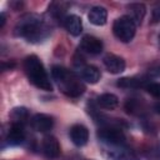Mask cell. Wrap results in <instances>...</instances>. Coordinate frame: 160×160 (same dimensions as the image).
I'll list each match as a JSON object with an SVG mask.
<instances>
[{"instance_id":"cell-22","label":"cell","mask_w":160,"mask_h":160,"mask_svg":"<svg viewBox=\"0 0 160 160\" xmlns=\"http://www.w3.org/2000/svg\"><path fill=\"white\" fill-rule=\"evenodd\" d=\"M0 20H1V22H0V26L2 28V26H4V24H5V14H4V12L1 14V19H0Z\"/></svg>"},{"instance_id":"cell-10","label":"cell","mask_w":160,"mask_h":160,"mask_svg":"<svg viewBox=\"0 0 160 160\" xmlns=\"http://www.w3.org/2000/svg\"><path fill=\"white\" fill-rule=\"evenodd\" d=\"M70 139L76 146H84L89 140V131L81 124L72 125L70 129Z\"/></svg>"},{"instance_id":"cell-9","label":"cell","mask_w":160,"mask_h":160,"mask_svg":"<svg viewBox=\"0 0 160 160\" xmlns=\"http://www.w3.org/2000/svg\"><path fill=\"white\" fill-rule=\"evenodd\" d=\"M104 65L106 70L111 74H120L125 70V60L121 56L114 54H108L104 58Z\"/></svg>"},{"instance_id":"cell-4","label":"cell","mask_w":160,"mask_h":160,"mask_svg":"<svg viewBox=\"0 0 160 160\" xmlns=\"http://www.w3.org/2000/svg\"><path fill=\"white\" fill-rule=\"evenodd\" d=\"M58 84H59L61 91H62L65 95L70 96V98L80 96V95L85 91V85H84L71 71H69V72L66 74V76H65L62 80H60Z\"/></svg>"},{"instance_id":"cell-17","label":"cell","mask_w":160,"mask_h":160,"mask_svg":"<svg viewBox=\"0 0 160 160\" xmlns=\"http://www.w3.org/2000/svg\"><path fill=\"white\" fill-rule=\"evenodd\" d=\"M98 104H99L102 109L114 110V109L119 105V99H118V96L114 95V94L105 92V94H101V95L98 98Z\"/></svg>"},{"instance_id":"cell-8","label":"cell","mask_w":160,"mask_h":160,"mask_svg":"<svg viewBox=\"0 0 160 160\" xmlns=\"http://www.w3.org/2000/svg\"><path fill=\"white\" fill-rule=\"evenodd\" d=\"M80 48L82 51H85L88 54L96 55V54H100L102 51V42L100 39H98L92 35H85L81 39Z\"/></svg>"},{"instance_id":"cell-23","label":"cell","mask_w":160,"mask_h":160,"mask_svg":"<svg viewBox=\"0 0 160 160\" xmlns=\"http://www.w3.org/2000/svg\"><path fill=\"white\" fill-rule=\"evenodd\" d=\"M159 46H160V34H159Z\"/></svg>"},{"instance_id":"cell-16","label":"cell","mask_w":160,"mask_h":160,"mask_svg":"<svg viewBox=\"0 0 160 160\" xmlns=\"http://www.w3.org/2000/svg\"><path fill=\"white\" fill-rule=\"evenodd\" d=\"M100 70L94 65H85L81 69V78L89 84H96L100 80Z\"/></svg>"},{"instance_id":"cell-21","label":"cell","mask_w":160,"mask_h":160,"mask_svg":"<svg viewBox=\"0 0 160 160\" xmlns=\"http://www.w3.org/2000/svg\"><path fill=\"white\" fill-rule=\"evenodd\" d=\"M152 20H154V22L160 21V8H156L152 11Z\"/></svg>"},{"instance_id":"cell-18","label":"cell","mask_w":160,"mask_h":160,"mask_svg":"<svg viewBox=\"0 0 160 160\" xmlns=\"http://www.w3.org/2000/svg\"><path fill=\"white\" fill-rule=\"evenodd\" d=\"M116 85L124 89H138V88H145L148 82L144 79H139V78H121L119 79Z\"/></svg>"},{"instance_id":"cell-14","label":"cell","mask_w":160,"mask_h":160,"mask_svg":"<svg viewBox=\"0 0 160 160\" xmlns=\"http://www.w3.org/2000/svg\"><path fill=\"white\" fill-rule=\"evenodd\" d=\"M6 140L9 145H19L25 140V130L20 124H12L8 131Z\"/></svg>"},{"instance_id":"cell-13","label":"cell","mask_w":160,"mask_h":160,"mask_svg":"<svg viewBox=\"0 0 160 160\" xmlns=\"http://www.w3.org/2000/svg\"><path fill=\"white\" fill-rule=\"evenodd\" d=\"M88 18H89V21L92 24V25H96V26H102L106 24V20H108V11L105 8L102 6H94L90 9L89 14H88Z\"/></svg>"},{"instance_id":"cell-1","label":"cell","mask_w":160,"mask_h":160,"mask_svg":"<svg viewBox=\"0 0 160 160\" xmlns=\"http://www.w3.org/2000/svg\"><path fill=\"white\" fill-rule=\"evenodd\" d=\"M15 34L18 36L26 38L31 42L41 41L48 36V29L41 24L39 16L36 15H25L19 20L15 26Z\"/></svg>"},{"instance_id":"cell-19","label":"cell","mask_w":160,"mask_h":160,"mask_svg":"<svg viewBox=\"0 0 160 160\" xmlns=\"http://www.w3.org/2000/svg\"><path fill=\"white\" fill-rule=\"evenodd\" d=\"M11 118H12V124H20L22 125L25 122V120L28 119V110L25 108H15L11 112Z\"/></svg>"},{"instance_id":"cell-2","label":"cell","mask_w":160,"mask_h":160,"mask_svg":"<svg viewBox=\"0 0 160 160\" xmlns=\"http://www.w3.org/2000/svg\"><path fill=\"white\" fill-rule=\"evenodd\" d=\"M24 69H25V72L30 80V82L34 84L36 88L45 90V91L52 90V85L50 82L49 75H48L42 62L39 60V58L36 55H30L25 59Z\"/></svg>"},{"instance_id":"cell-11","label":"cell","mask_w":160,"mask_h":160,"mask_svg":"<svg viewBox=\"0 0 160 160\" xmlns=\"http://www.w3.org/2000/svg\"><path fill=\"white\" fill-rule=\"evenodd\" d=\"M42 152L49 159H55L60 155V145L56 138L49 135L42 140Z\"/></svg>"},{"instance_id":"cell-5","label":"cell","mask_w":160,"mask_h":160,"mask_svg":"<svg viewBox=\"0 0 160 160\" xmlns=\"http://www.w3.org/2000/svg\"><path fill=\"white\" fill-rule=\"evenodd\" d=\"M98 138L108 146L125 145V135L118 128H101L98 131Z\"/></svg>"},{"instance_id":"cell-20","label":"cell","mask_w":160,"mask_h":160,"mask_svg":"<svg viewBox=\"0 0 160 160\" xmlns=\"http://www.w3.org/2000/svg\"><path fill=\"white\" fill-rule=\"evenodd\" d=\"M145 90L154 98H160V84L159 82H148V85L145 86Z\"/></svg>"},{"instance_id":"cell-6","label":"cell","mask_w":160,"mask_h":160,"mask_svg":"<svg viewBox=\"0 0 160 160\" xmlns=\"http://www.w3.org/2000/svg\"><path fill=\"white\" fill-rule=\"evenodd\" d=\"M110 150H106L105 155L109 160H138V156L132 150L126 148L125 145L119 146H109Z\"/></svg>"},{"instance_id":"cell-3","label":"cell","mask_w":160,"mask_h":160,"mask_svg":"<svg viewBox=\"0 0 160 160\" xmlns=\"http://www.w3.org/2000/svg\"><path fill=\"white\" fill-rule=\"evenodd\" d=\"M112 31L114 35L122 42H129L132 40V38L135 36V31H136V25L135 22L128 16H120L114 21L112 25Z\"/></svg>"},{"instance_id":"cell-7","label":"cell","mask_w":160,"mask_h":160,"mask_svg":"<svg viewBox=\"0 0 160 160\" xmlns=\"http://www.w3.org/2000/svg\"><path fill=\"white\" fill-rule=\"evenodd\" d=\"M54 120L46 114H36L31 119V126L38 132H48L52 129Z\"/></svg>"},{"instance_id":"cell-12","label":"cell","mask_w":160,"mask_h":160,"mask_svg":"<svg viewBox=\"0 0 160 160\" xmlns=\"http://www.w3.org/2000/svg\"><path fill=\"white\" fill-rule=\"evenodd\" d=\"M64 26L65 29L68 30V32L72 36H79L82 31V22H81V19L80 16L78 15H68L65 19H64Z\"/></svg>"},{"instance_id":"cell-15","label":"cell","mask_w":160,"mask_h":160,"mask_svg":"<svg viewBox=\"0 0 160 160\" xmlns=\"http://www.w3.org/2000/svg\"><path fill=\"white\" fill-rule=\"evenodd\" d=\"M129 11H130V15H128L134 22L135 25H139L141 24L144 16H145V12H146V9H145V5L144 4H140V2H136V4H130L128 6Z\"/></svg>"}]
</instances>
